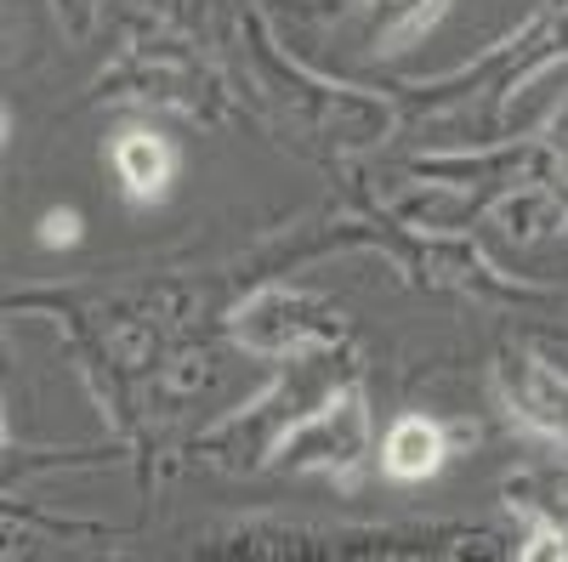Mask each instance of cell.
<instances>
[{
    "mask_svg": "<svg viewBox=\"0 0 568 562\" xmlns=\"http://www.w3.org/2000/svg\"><path fill=\"white\" fill-rule=\"evenodd\" d=\"M74 239H80V216H74V211H52V216L40 222V245H45V251H63V245H74Z\"/></svg>",
    "mask_w": 568,
    "mask_h": 562,
    "instance_id": "5b68a950",
    "label": "cell"
},
{
    "mask_svg": "<svg viewBox=\"0 0 568 562\" xmlns=\"http://www.w3.org/2000/svg\"><path fill=\"white\" fill-rule=\"evenodd\" d=\"M387 478L398 483H420V478H433L438 466H444V432L433 427V420H420V415H404L398 427L387 432Z\"/></svg>",
    "mask_w": 568,
    "mask_h": 562,
    "instance_id": "7a4b0ae2",
    "label": "cell"
},
{
    "mask_svg": "<svg viewBox=\"0 0 568 562\" xmlns=\"http://www.w3.org/2000/svg\"><path fill=\"white\" fill-rule=\"evenodd\" d=\"M329 336H336V324L318 318L313 302L284 296V290H273V296H262L256 307L240 313V341L262 347V352H291V347H313V341H329Z\"/></svg>",
    "mask_w": 568,
    "mask_h": 562,
    "instance_id": "6da1fadb",
    "label": "cell"
},
{
    "mask_svg": "<svg viewBox=\"0 0 568 562\" xmlns=\"http://www.w3.org/2000/svg\"><path fill=\"white\" fill-rule=\"evenodd\" d=\"M517 420L540 427L546 438L568 443V387L551 369H524V387H517Z\"/></svg>",
    "mask_w": 568,
    "mask_h": 562,
    "instance_id": "277c9868",
    "label": "cell"
},
{
    "mask_svg": "<svg viewBox=\"0 0 568 562\" xmlns=\"http://www.w3.org/2000/svg\"><path fill=\"white\" fill-rule=\"evenodd\" d=\"M114 165H120V182L131 200H160L171 182V149L154 131H125L114 143Z\"/></svg>",
    "mask_w": 568,
    "mask_h": 562,
    "instance_id": "3957f363",
    "label": "cell"
}]
</instances>
